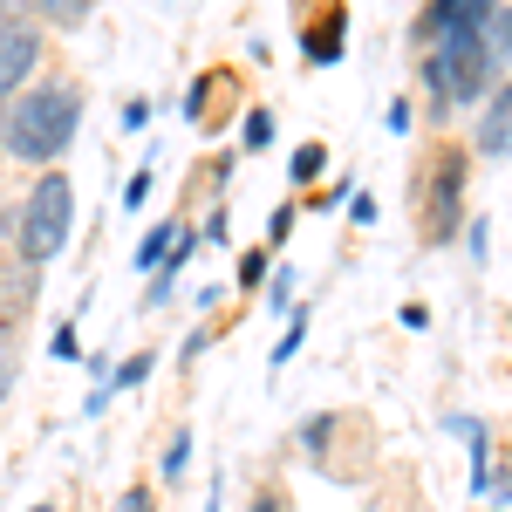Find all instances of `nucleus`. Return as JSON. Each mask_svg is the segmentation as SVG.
Returning a JSON list of instances; mask_svg holds the SVG:
<instances>
[{"label":"nucleus","instance_id":"1","mask_svg":"<svg viewBox=\"0 0 512 512\" xmlns=\"http://www.w3.org/2000/svg\"><path fill=\"white\" fill-rule=\"evenodd\" d=\"M82 123V82L76 76H35L7 110H0V158L28 164V171H55L76 144Z\"/></svg>","mask_w":512,"mask_h":512},{"label":"nucleus","instance_id":"2","mask_svg":"<svg viewBox=\"0 0 512 512\" xmlns=\"http://www.w3.org/2000/svg\"><path fill=\"white\" fill-rule=\"evenodd\" d=\"M417 76H424V96H431L437 117L444 110H465V103H485L499 89V62H492L485 28H444V35H431Z\"/></svg>","mask_w":512,"mask_h":512},{"label":"nucleus","instance_id":"3","mask_svg":"<svg viewBox=\"0 0 512 512\" xmlns=\"http://www.w3.org/2000/svg\"><path fill=\"white\" fill-rule=\"evenodd\" d=\"M7 226H14V253L35 260V267H48V260L69 246V233H76V185H69V171H62V164H55V171H35V185L14 205Z\"/></svg>","mask_w":512,"mask_h":512},{"label":"nucleus","instance_id":"4","mask_svg":"<svg viewBox=\"0 0 512 512\" xmlns=\"http://www.w3.org/2000/svg\"><path fill=\"white\" fill-rule=\"evenodd\" d=\"M465 144H437L424 158V178H417V239L424 246H451L458 226H465Z\"/></svg>","mask_w":512,"mask_h":512},{"label":"nucleus","instance_id":"5","mask_svg":"<svg viewBox=\"0 0 512 512\" xmlns=\"http://www.w3.org/2000/svg\"><path fill=\"white\" fill-rule=\"evenodd\" d=\"M41 62H48V41H41L35 21H14V28H0V110L41 76Z\"/></svg>","mask_w":512,"mask_h":512},{"label":"nucleus","instance_id":"6","mask_svg":"<svg viewBox=\"0 0 512 512\" xmlns=\"http://www.w3.org/2000/svg\"><path fill=\"white\" fill-rule=\"evenodd\" d=\"M472 151H478L485 164H506V158H512V76H499V89L485 96L478 130H472Z\"/></svg>","mask_w":512,"mask_h":512},{"label":"nucleus","instance_id":"7","mask_svg":"<svg viewBox=\"0 0 512 512\" xmlns=\"http://www.w3.org/2000/svg\"><path fill=\"white\" fill-rule=\"evenodd\" d=\"M41 301V267L21 260V253H0V321L21 328V315Z\"/></svg>","mask_w":512,"mask_h":512},{"label":"nucleus","instance_id":"8","mask_svg":"<svg viewBox=\"0 0 512 512\" xmlns=\"http://www.w3.org/2000/svg\"><path fill=\"white\" fill-rule=\"evenodd\" d=\"M492 7H499V0H431V7L417 14V41L444 35V28H485Z\"/></svg>","mask_w":512,"mask_h":512},{"label":"nucleus","instance_id":"9","mask_svg":"<svg viewBox=\"0 0 512 512\" xmlns=\"http://www.w3.org/2000/svg\"><path fill=\"white\" fill-rule=\"evenodd\" d=\"M301 41H308V62H335V55L349 48V7L335 0L321 21H308V35H301Z\"/></svg>","mask_w":512,"mask_h":512},{"label":"nucleus","instance_id":"10","mask_svg":"<svg viewBox=\"0 0 512 512\" xmlns=\"http://www.w3.org/2000/svg\"><path fill=\"white\" fill-rule=\"evenodd\" d=\"M89 14H96V0H28L35 28H82Z\"/></svg>","mask_w":512,"mask_h":512},{"label":"nucleus","instance_id":"11","mask_svg":"<svg viewBox=\"0 0 512 512\" xmlns=\"http://www.w3.org/2000/svg\"><path fill=\"white\" fill-rule=\"evenodd\" d=\"M178 233H185V219H164V226H151V233H144V246H137V260H130V267H137V274H158V267H164V253L178 246Z\"/></svg>","mask_w":512,"mask_h":512},{"label":"nucleus","instance_id":"12","mask_svg":"<svg viewBox=\"0 0 512 512\" xmlns=\"http://www.w3.org/2000/svg\"><path fill=\"white\" fill-rule=\"evenodd\" d=\"M14 383H21V328L0 321V403L14 396Z\"/></svg>","mask_w":512,"mask_h":512},{"label":"nucleus","instance_id":"13","mask_svg":"<svg viewBox=\"0 0 512 512\" xmlns=\"http://www.w3.org/2000/svg\"><path fill=\"white\" fill-rule=\"evenodd\" d=\"M485 41H492V62H499V69H512V0H506V7H492Z\"/></svg>","mask_w":512,"mask_h":512},{"label":"nucleus","instance_id":"14","mask_svg":"<svg viewBox=\"0 0 512 512\" xmlns=\"http://www.w3.org/2000/svg\"><path fill=\"white\" fill-rule=\"evenodd\" d=\"M239 144H246V151H267V144H274V110H246V123H239Z\"/></svg>","mask_w":512,"mask_h":512},{"label":"nucleus","instance_id":"15","mask_svg":"<svg viewBox=\"0 0 512 512\" xmlns=\"http://www.w3.org/2000/svg\"><path fill=\"white\" fill-rule=\"evenodd\" d=\"M321 164H328V144H301V151H294V185H315Z\"/></svg>","mask_w":512,"mask_h":512},{"label":"nucleus","instance_id":"16","mask_svg":"<svg viewBox=\"0 0 512 512\" xmlns=\"http://www.w3.org/2000/svg\"><path fill=\"white\" fill-rule=\"evenodd\" d=\"M151 369H158V355H151V349H137V355H130V362L117 369V376H110V383H117V390H137V383H144Z\"/></svg>","mask_w":512,"mask_h":512},{"label":"nucleus","instance_id":"17","mask_svg":"<svg viewBox=\"0 0 512 512\" xmlns=\"http://www.w3.org/2000/svg\"><path fill=\"white\" fill-rule=\"evenodd\" d=\"M328 431H335V417H308V424H301V451L321 458V451H328Z\"/></svg>","mask_w":512,"mask_h":512},{"label":"nucleus","instance_id":"18","mask_svg":"<svg viewBox=\"0 0 512 512\" xmlns=\"http://www.w3.org/2000/svg\"><path fill=\"white\" fill-rule=\"evenodd\" d=\"M185 458H192V431H178V437H171V451H164V478H171V485L185 478Z\"/></svg>","mask_w":512,"mask_h":512},{"label":"nucleus","instance_id":"19","mask_svg":"<svg viewBox=\"0 0 512 512\" xmlns=\"http://www.w3.org/2000/svg\"><path fill=\"white\" fill-rule=\"evenodd\" d=\"M301 335H308V315H294V321H287V335L274 342V362H280V369H287V355L301 349Z\"/></svg>","mask_w":512,"mask_h":512},{"label":"nucleus","instance_id":"20","mask_svg":"<svg viewBox=\"0 0 512 512\" xmlns=\"http://www.w3.org/2000/svg\"><path fill=\"white\" fill-rule=\"evenodd\" d=\"M267 260H274L267 246H260V253H246V260H239V287H260V280H267Z\"/></svg>","mask_w":512,"mask_h":512},{"label":"nucleus","instance_id":"21","mask_svg":"<svg viewBox=\"0 0 512 512\" xmlns=\"http://www.w3.org/2000/svg\"><path fill=\"white\" fill-rule=\"evenodd\" d=\"M144 198H151V171H137V178H130V185H123V212H137V205H144Z\"/></svg>","mask_w":512,"mask_h":512},{"label":"nucleus","instance_id":"22","mask_svg":"<svg viewBox=\"0 0 512 512\" xmlns=\"http://www.w3.org/2000/svg\"><path fill=\"white\" fill-rule=\"evenodd\" d=\"M55 355H62V362H76V355H82V335H76V321H69V328H55Z\"/></svg>","mask_w":512,"mask_h":512},{"label":"nucleus","instance_id":"23","mask_svg":"<svg viewBox=\"0 0 512 512\" xmlns=\"http://www.w3.org/2000/svg\"><path fill=\"white\" fill-rule=\"evenodd\" d=\"M117 512H158V499H151V485H130Z\"/></svg>","mask_w":512,"mask_h":512},{"label":"nucleus","instance_id":"24","mask_svg":"<svg viewBox=\"0 0 512 512\" xmlns=\"http://www.w3.org/2000/svg\"><path fill=\"white\" fill-rule=\"evenodd\" d=\"M246 512H287V499H280L274 485H260V492H253V506H246Z\"/></svg>","mask_w":512,"mask_h":512},{"label":"nucleus","instance_id":"25","mask_svg":"<svg viewBox=\"0 0 512 512\" xmlns=\"http://www.w3.org/2000/svg\"><path fill=\"white\" fill-rule=\"evenodd\" d=\"M287 233H294V205H280L274 219H267V239H287Z\"/></svg>","mask_w":512,"mask_h":512},{"label":"nucleus","instance_id":"26","mask_svg":"<svg viewBox=\"0 0 512 512\" xmlns=\"http://www.w3.org/2000/svg\"><path fill=\"white\" fill-rule=\"evenodd\" d=\"M267 294H274V308H287V294H294V274H287V267H280V274L267 280Z\"/></svg>","mask_w":512,"mask_h":512},{"label":"nucleus","instance_id":"27","mask_svg":"<svg viewBox=\"0 0 512 512\" xmlns=\"http://www.w3.org/2000/svg\"><path fill=\"white\" fill-rule=\"evenodd\" d=\"M369 512H417V499H403V506H396V499H376Z\"/></svg>","mask_w":512,"mask_h":512},{"label":"nucleus","instance_id":"28","mask_svg":"<svg viewBox=\"0 0 512 512\" xmlns=\"http://www.w3.org/2000/svg\"><path fill=\"white\" fill-rule=\"evenodd\" d=\"M28 512H55V506H28Z\"/></svg>","mask_w":512,"mask_h":512}]
</instances>
